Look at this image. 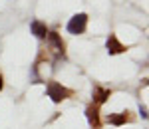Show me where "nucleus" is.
Masks as SVG:
<instances>
[{
  "instance_id": "nucleus-8",
  "label": "nucleus",
  "mask_w": 149,
  "mask_h": 129,
  "mask_svg": "<svg viewBox=\"0 0 149 129\" xmlns=\"http://www.w3.org/2000/svg\"><path fill=\"white\" fill-rule=\"evenodd\" d=\"M30 30H32V34L36 36V38H46V34H48V28H46V24L44 22H40V20H32L30 22Z\"/></svg>"
},
{
  "instance_id": "nucleus-5",
  "label": "nucleus",
  "mask_w": 149,
  "mask_h": 129,
  "mask_svg": "<svg viewBox=\"0 0 149 129\" xmlns=\"http://www.w3.org/2000/svg\"><path fill=\"white\" fill-rule=\"evenodd\" d=\"M107 123H111L115 127H119V125H125L131 121V115H129V111H121V113H109L107 117H105Z\"/></svg>"
},
{
  "instance_id": "nucleus-9",
  "label": "nucleus",
  "mask_w": 149,
  "mask_h": 129,
  "mask_svg": "<svg viewBox=\"0 0 149 129\" xmlns=\"http://www.w3.org/2000/svg\"><path fill=\"white\" fill-rule=\"evenodd\" d=\"M139 111H141V117H143V119H147V107H145V105H141V107H139Z\"/></svg>"
},
{
  "instance_id": "nucleus-1",
  "label": "nucleus",
  "mask_w": 149,
  "mask_h": 129,
  "mask_svg": "<svg viewBox=\"0 0 149 129\" xmlns=\"http://www.w3.org/2000/svg\"><path fill=\"white\" fill-rule=\"evenodd\" d=\"M46 94L48 97L54 101V103H60V101H64V99H68V97H72V89H68V87H64L62 83L58 82H48L46 85Z\"/></svg>"
},
{
  "instance_id": "nucleus-3",
  "label": "nucleus",
  "mask_w": 149,
  "mask_h": 129,
  "mask_svg": "<svg viewBox=\"0 0 149 129\" xmlns=\"http://www.w3.org/2000/svg\"><path fill=\"white\" fill-rule=\"evenodd\" d=\"M86 117H88V123L92 129H100L102 127V121H100V105L95 103H90L86 107Z\"/></svg>"
},
{
  "instance_id": "nucleus-2",
  "label": "nucleus",
  "mask_w": 149,
  "mask_h": 129,
  "mask_svg": "<svg viewBox=\"0 0 149 129\" xmlns=\"http://www.w3.org/2000/svg\"><path fill=\"white\" fill-rule=\"evenodd\" d=\"M86 26H88V14L80 12V14H74V16L70 18V22H68L66 28H68L70 34L78 36V34H84V32H86Z\"/></svg>"
},
{
  "instance_id": "nucleus-6",
  "label": "nucleus",
  "mask_w": 149,
  "mask_h": 129,
  "mask_svg": "<svg viewBox=\"0 0 149 129\" xmlns=\"http://www.w3.org/2000/svg\"><path fill=\"white\" fill-rule=\"evenodd\" d=\"M109 95H111V89H107V87H93V101L92 103L103 105L109 99Z\"/></svg>"
},
{
  "instance_id": "nucleus-7",
  "label": "nucleus",
  "mask_w": 149,
  "mask_h": 129,
  "mask_svg": "<svg viewBox=\"0 0 149 129\" xmlns=\"http://www.w3.org/2000/svg\"><path fill=\"white\" fill-rule=\"evenodd\" d=\"M46 38H48V44H50V46H52V48L58 52V54L62 56V54H64V48H66V46H64V40H62V38H60L56 32H48Z\"/></svg>"
},
{
  "instance_id": "nucleus-4",
  "label": "nucleus",
  "mask_w": 149,
  "mask_h": 129,
  "mask_svg": "<svg viewBox=\"0 0 149 129\" xmlns=\"http://www.w3.org/2000/svg\"><path fill=\"white\" fill-rule=\"evenodd\" d=\"M105 48H107V54H111V56H115V54H123V52L127 50V48L117 40L115 34H109L107 42H105Z\"/></svg>"
},
{
  "instance_id": "nucleus-10",
  "label": "nucleus",
  "mask_w": 149,
  "mask_h": 129,
  "mask_svg": "<svg viewBox=\"0 0 149 129\" xmlns=\"http://www.w3.org/2000/svg\"><path fill=\"white\" fill-rule=\"evenodd\" d=\"M2 87H4V80H2V76H0V92H2Z\"/></svg>"
}]
</instances>
